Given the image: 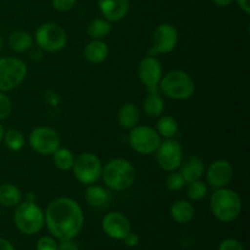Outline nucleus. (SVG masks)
<instances>
[{"label":"nucleus","mask_w":250,"mask_h":250,"mask_svg":"<svg viewBox=\"0 0 250 250\" xmlns=\"http://www.w3.org/2000/svg\"><path fill=\"white\" fill-rule=\"evenodd\" d=\"M44 224L53 237L60 242L77 237L84 224V214L76 200L60 197L51 200L44 212Z\"/></svg>","instance_id":"obj_1"},{"label":"nucleus","mask_w":250,"mask_h":250,"mask_svg":"<svg viewBox=\"0 0 250 250\" xmlns=\"http://www.w3.org/2000/svg\"><path fill=\"white\" fill-rule=\"evenodd\" d=\"M102 178L109 189L126 190L136 180V168L126 159H112L103 166Z\"/></svg>","instance_id":"obj_2"},{"label":"nucleus","mask_w":250,"mask_h":250,"mask_svg":"<svg viewBox=\"0 0 250 250\" xmlns=\"http://www.w3.org/2000/svg\"><path fill=\"white\" fill-rule=\"evenodd\" d=\"M210 210L221 222H232L241 215L242 199L229 188H217L210 198Z\"/></svg>","instance_id":"obj_3"},{"label":"nucleus","mask_w":250,"mask_h":250,"mask_svg":"<svg viewBox=\"0 0 250 250\" xmlns=\"http://www.w3.org/2000/svg\"><path fill=\"white\" fill-rule=\"evenodd\" d=\"M159 90L170 99L187 100L194 94L195 83L187 72L173 70L161 77Z\"/></svg>","instance_id":"obj_4"},{"label":"nucleus","mask_w":250,"mask_h":250,"mask_svg":"<svg viewBox=\"0 0 250 250\" xmlns=\"http://www.w3.org/2000/svg\"><path fill=\"white\" fill-rule=\"evenodd\" d=\"M14 222L21 233L33 236L44 226V211L36 202H21L14 212Z\"/></svg>","instance_id":"obj_5"},{"label":"nucleus","mask_w":250,"mask_h":250,"mask_svg":"<svg viewBox=\"0 0 250 250\" xmlns=\"http://www.w3.org/2000/svg\"><path fill=\"white\" fill-rule=\"evenodd\" d=\"M34 38H36L37 45L42 50H45L48 53H56V51L62 50L67 43V34L65 29L54 22L41 24L37 28Z\"/></svg>","instance_id":"obj_6"},{"label":"nucleus","mask_w":250,"mask_h":250,"mask_svg":"<svg viewBox=\"0 0 250 250\" xmlns=\"http://www.w3.org/2000/svg\"><path fill=\"white\" fill-rule=\"evenodd\" d=\"M71 170L76 180L83 186H90L98 182L102 177L103 165L97 155L92 153H82L75 158V163Z\"/></svg>","instance_id":"obj_7"},{"label":"nucleus","mask_w":250,"mask_h":250,"mask_svg":"<svg viewBox=\"0 0 250 250\" xmlns=\"http://www.w3.org/2000/svg\"><path fill=\"white\" fill-rule=\"evenodd\" d=\"M27 66L21 59H0V92H10L19 87L26 78Z\"/></svg>","instance_id":"obj_8"},{"label":"nucleus","mask_w":250,"mask_h":250,"mask_svg":"<svg viewBox=\"0 0 250 250\" xmlns=\"http://www.w3.org/2000/svg\"><path fill=\"white\" fill-rule=\"evenodd\" d=\"M128 143L134 151L142 155H151L158 150L161 143V137L149 126H138L129 129Z\"/></svg>","instance_id":"obj_9"},{"label":"nucleus","mask_w":250,"mask_h":250,"mask_svg":"<svg viewBox=\"0 0 250 250\" xmlns=\"http://www.w3.org/2000/svg\"><path fill=\"white\" fill-rule=\"evenodd\" d=\"M29 146L39 155H53L60 148L61 139L55 129L41 126L34 128L29 134Z\"/></svg>","instance_id":"obj_10"},{"label":"nucleus","mask_w":250,"mask_h":250,"mask_svg":"<svg viewBox=\"0 0 250 250\" xmlns=\"http://www.w3.org/2000/svg\"><path fill=\"white\" fill-rule=\"evenodd\" d=\"M155 153L159 167L164 171H176L182 165V146L173 138L161 142Z\"/></svg>","instance_id":"obj_11"},{"label":"nucleus","mask_w":250,"mask_h":250,"mask_svg":"<svg viewBox=\"0 0 250 250\" xmlns=\"http://www.w3.org/2000/svg\"><path fill=\"white\" fill-rule=\"evenodd\" d=\"M178 32L175 26L170 23H161L156 27L153 36V46L149 55L156 56L159 54H168L177 46Z\"/></svg>","instance_id":"obj_12"},{"label":"nucleus","mask_w":250,"mask_h":250,"mask_svg":"<svg viewBox=\"0 0 250 250\" xmlns=\"http://www.w3.org/2000/svg\"><path fill=\"white\" fill-rule=\"evenodd\" d=\"M138 77L148 90L159 89V83L163 77V66L153 55H148L139 61Z\"/></svg>","instance_id":"obj_13"},{"label":"nucleus","mask_w":250,"mask_h":250,"mask_svg":"<svg viewBox=\"0 0 250 250\" xmlns=\"http://www.w3.org/2000/svg\"><path fill=\"white\" fill-rule=\"evenodd\" d=\"M103 231L107 237L117 241H124L125 237L131 232V222L119 211L109 212L102 221Z\"/></svg>","instance_id":"obj_14"},{"label":"nucleus","mask_w":250,"mask_h":250,"mask_svg":"<svg viewBox=\"0 0 250 250\" xmlns=\"http://www.w3.org/2000/svg\"><path fill=\"white\" fill-rule=\"evenodd\" d=\"M207 181L212 188H225L229 185V182L233 178V167L227 160L214 161L211 165L208 167L207 172Z\"/></svg>","instance_id":"obj_15"},{"label":"nucleus","mask_w":250,"mask_h":250,"mask_svg":"<svg viewBox=\"0 0 250 250\" xmlns=\"http://www.w3.org/2000/svg\"><path fill=\"white\" fill-rule=\"evenodd\" d=\"M98 6L105 20L119 22L128 14L129 0H98Z\"/></svg>","instance_id":"obj_16"},{"label":"nucleus","mask_w":250,"mask_h":250,"mask_svg":"<svg viewBox=\"0 0 250 250\" xmlns=\"http://www.w3.org/2000/svg\"><path fill=\"white\" fill-rule=\"evenodd\" d=\"M181 175L185 178L186 183L194 182V181L202 180L205 173V165L203 160L198 156H189L183 163L181 167Z\"/></svg>","instance_id":"obj_17"},{"label":"nucleus","mask_w":250,"mask_h":250,"mask_svg":"<svg viewBox=\"0 0 250 250\" xmlns=\"http://www.w3.org/2000/svg\"><path fill=\"white\" fill-rule=\"evenodd\" d=\"M83 55L84 59L90 63H102L109 56V48L107 44L104 41H99V39H92L87 45L84 46L83 50Z\"/></svg>","instance_id":"obj_18"},{"label":"nucleus","mask_w":250,"mask_h":250,"mask_svg":"<svg viewBox=\"0 0 250 250\" xmlns=\"http://www.w3.org/2000/svg\"><path fill=\"white\" fill-rule=\"evenodd\" d=\"M164 109H165V102H164L160 90H148V95H146L143 104L144 114L148 117H151V119H158L163 115Z\"/></svg>","instance_id":"obj_19"},{"label":"nucleus","mask_w":250,"mask_h":250,"mask_svg":"<svg viewBox=\"0 0 250 250\" xmlns=\"http://www.w3.org/2000/svg\"><path fill=\"white\" fill-rule=\"evenodd\" d=\"M117 120H119V124L122 128L132 129L139 124L141 111H139L138 106L136 104H133V103H127V104L122 105L120 107Z\"/></svg>","instance_id":"obj_20"},{"label":"nucleus","mask_w":250,"mask_h":250,"mask_svg":"<svg viewBox=\"0 0 250 250\" xmlns=\"http://www.w3.org/2000/svg\"><path fill=\"white\" fill-rule=\"evenodd\" d=\"M84 197L88 204L93 208H104L111 200V194L109 190L97 185L87 186Z\"/></svg>","instance_id":"obj_21"},{"label":"nucleus","mask_w":250,"mask_h":250,"mask_svg":"<svg viewBox=\"0 0 250 250\" xmlns=\"http://www.w3.org/2000/svg\"><path fill=\"white\" fill-rule=\"evenodd\" d=\"M194 207L188 200H176L170 207V215L177 224H188L194 217Z\"/></svg>","instance_id":"obj_22"},{"label":"nucleus","mask_w":250,"mask_h":250,"mask_svg":"<svg viewBox=\"0 0 250 250\" xmlns=\"http://www.w3.org/2000/svg\"><path fill=\"white\" fill-rule=\"evenodd\" d=\"M7 43L15 53H26L33 45V37L23 29H17L10 34Z\"/></svg>","instance_id":"obj_23"},{"label":"nucleus","mask_w":250,"mask_h":250,"mask_svg":"<svg viewBox=\"0 0 250 250\" xmlns=\"http://www.w3.org/2000/svg\"><path fill=\"white\" fill-rule=\"evenodd\" d=\"M22 202V192L11 183L0 186V205L6 208H16Z\"/></svg>","instance_id":"obj_24"},{"label":"nucleus","mask_w":250,"mask_h":250,"mask_svg":"<svg viewBox=\"0 0 250 250\" xmlns=\"http://www.w3.org/2000/svg\"><path fill=\"white\" fill-rule=\"evenodd\" d=\"M111 23L105 19H94L88 24V36L92 39H99L103 41L111 33Z\"/></svg>","instance_id":"obj_25"},{"label":"nucleus","mask_w":250,"mask_h":250,"mask_svg":"<svg viewBox=\"0 0 250 250\" xmlns=\"http://www.w3.org/2000/svg\"><path fill=\"white\" fill-rule=\"evenodd\" d=\"M158 124H156V132L159 136L164 138H173L178 132V122L176 121L175 117L165 115L158 117Z\"/></svg>","instance_id":"obj_26"},{"label":"nucleus","mask_w":250,"mask_h":250,"mask_svg":"<svg viewBox=\"0 0 250 250\" xmlns=\"http://www.w3.org/2000/svg\"><path fill=\"white\" fill-rule=\"evenodd\" d=\"M51 156H53L54 165L59 170L68 171L72 168L73 163H75V155H73V153L70 149L59 148Z\"/></svg>","instance_id":"obj_27"},{"label":"nucleus","mask_w":250,"mask_h":250,"mask_svg":"<svg viewBox=\"0 0 250 250\" xmlns=\"http://www.w3.org/2000/svg\"><path fill=\"white\" fill-rule=\"evenodd\" d=\"M5 146L11 151H20L24 146V136L19 129H7L2 137Z\"/></svg>","instance_id":"obj_28"},{"label":"nucleus","mask_w":250,"mask_h":250,"mask_svg":"<svg viewBox=\"0 0 250 250\" xmlns=\"http://www.w3.org/2000/svg\"><path fill=\"white\" fill-rule=\"evenodd\" d=\"M187 197L192 202H199L208 195V186L202 180L187 183Z\"/></svg>","instance_id":"obj_29"},{"label":"nucleus","mask_w":250,"mask_h":250,"mask_svg":"<svg viewBox=\"0 0 250 250\" xmlns=\"http://www.w3.org/2000/svg\"><path fill=\"white\" fill-rule=\"evenodd\" d=\"M165 183L167 189L172 190V192L181 190L186 186L185 178L182 177L181 172H177V171H171L167 175V177H166Z\"/></svg>","instance_id":"obj_30"},{"label":"nucleus","mask_w":250,"mask_h":250,"mask_svg":"<svg viewBox=\"0 0 250 250\" xmlns=\"http://www.w3.org/2000/svg\"><path fill=\"white\" fill-rule=\"evenodd\" d=\"M12 112L11 99L5 94V92H0V121L6 120Z\"/></svg>","instance_id":"obj_31"},{"label":"nucleus","mask_w":250,"mask_h":250,"mask_svg":"<svg viewBox=\"0 0 250 250\" xmlns=\"http://www.w3.org/2000/svg\"><path fill=\"white\" fill-rule=\"evenodd\" d=\"M51 2H53V6L56 11L66 12L70 11L75 6L77 0H51Z\"/></svg>","instance_id":"obj_32"},{"label":"nucleus","mask_w":250,"mask_h":250,"mask_svg":"<svg viewBox=\"0 0 250 250\" xmlns=\"http://www.w3.org/2000/svg\"><path fill=\"white\" fill-rule=\"evenodd\" d=\"M37 250H58V243L51 237H42L37 242Z\"/></svg>","instance_id":"obj_33"},{"label":"nucleus","mask_w":250,"mask_h":250,"mask_svg":"<svg viewBox=\"0 0 250 250\" xmlns=\"http://www.w3.org/2000/svg\"><path fill=\"white\" fill-rule=\"evenodd\" d=\"M219 250H246L243 244L233 238H227L222 241L219 246Z\"/></svg>","instance_id":"obj_34"},{"label":"nucleus","mask_w":250,"mask_h":250,"mask_svg":"<svg viewBox=\"0 0 250 250\" xmlns=\"http://www.w3.org/2000/svg\"><path fill=\"white\" fill-rule=\"evenodd\" d=\"M124 241L125 243H126V246L129 247V248H134V247L138 246L139 243L138 236H137L136 233H133V232H129V233L125 237Z\"/></svg>","instance_id":"obj_35"},{"label":"nucleus","mask_w":250,"mask_h":250,"mask_svg":"<svg viewBox=\"0 0 250 250\" xmlns=\"http://www.w3.org/2000/svg\"><path fill=\"white\" fill-rule=\"evenodd\" d=\"M58 250H80L78 248V244L73 242V239L70 241H62L58 246Z\"/></svg>","instance_id":"obj_36"},{"label":"nucleus","mask_w":250,"mask_h":250,"mask_svg":"<svg viewBox=\"0 0 250 250\" xmlns=\"http://www.w3.org/2000/svg\"><path fill=\"white\" fill-rule=\"evenodd\" d=\"M238 6L246 15H250V0H236Z\"/></svg>","instance_id":"obj_37"},{"label":"nucleus","mask_w":250,"mask_h":250,"mask_svg":"<svg viewBox=\"0 0 250 250\" xmlns=\"http://www.w3.org/2000/svg\"><path fill=\"white\" fill-rule=\"evenodd\" d=\"M0 250H15L14 246L7 239L0 238Z\"/></svg>","instance_id":"obj_38"},{"label":"nucleus","mask_w":250,"mask_h":250,"mask_svg":"<svg viewBox=\"0 0 250 250\" xmlns=\"http://www.w3.org/2000/svg\"><path fill=\"white\" fill-rule=\"evenodd\" d=\"M211 1L214 2L216 6L226 7V6H229V5H231L234 0H211Z\"/></svg>","instance_id":"obj_39"},{"label":"nucleus","mask_w":250,"mask_h":250,"mask_svg":"<svg viewBox=\"0 0 250 250\" xmlns=\"http://www.w3.org/2000/svg\"><path fill=\"white\" fill-rule=\"evenodd\" d=\"M4 133H5V129H4V127L1 126V124H0V142L2 141V137H4Z\"/></svg>","instance_id":"obj_40"},{"label":"nucleus","mask_w":250,"mask_h":250,"mask_svg":"<svg viewBox=\"0 0 250 250\" xmlns=\"http://www.w3.org/2000/svg\"><path fill=\"white\" fill-rule=\"evenodd\" d=\"M2 44H4V41H2V37L0 36V50H1L2 48Z\"/></svg>","instance_id":"obj_41"},{"label":"nucleus","mask_w":250,"mask_h":250,"mask_svg":"<svg viewBox=\"0 0 250 250\" xmlns=\"http://www.w3.org/2000/svg\"><path fill=\"white\" fill-rule=\"evenodd\" d=\"M0 215H1V211H0Z\"/></svg>","instance_id":"obj_42"}]
</instances>
